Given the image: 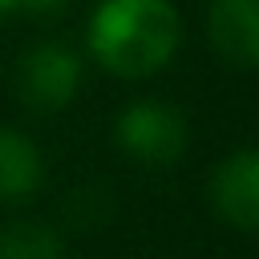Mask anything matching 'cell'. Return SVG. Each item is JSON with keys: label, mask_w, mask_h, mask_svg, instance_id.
I'll return each mask as SVG.
<instances>
[{"label": "cell", "mask_w": 259, "mask_h": 259, "mask_svg": "<svg viewBox=\"0 0 259 259\" xmlns=\"http://www.w3.org/2000/svg\"><path fill=\"white\" fill-rule=\"evenodd\" d=\"M182 24L170 0H101L89 16V53L113 77L142 81L178 49Z\"/></svg>", "instance_id": "obj_1"}, {"label": "cell", "mask_w": 259, "mask_h": 259, "mask_svg": "<svg viewBox=\"0 0 259 259\" xmlns=\"http://www.w3.org/2000/svg\"><path fill=\"white\" fill-rule=\"evenodd\" d=\"M190 125L170 101H130L113 121V142L138 166H174L186 154Z\"/></svg>", "instance_id": "obj_2"}, {"label": "cell", "mask_w": 259, "mask_h": 259, "mask_svg": "<svg viewBox=\"0 0 259 259\" xmlns=\"http://www.w3.org/2000/svg\"><path fill=\"white\" fill-rule=\"evenodd\" d=\"M77 89H81V57L61 40H45L28 49L16 65V93L36 113L65 109L77 97Z\"/></svg>", "instance_id": "obj_3"}, {"label": "cell", "mask_w": 259, "mask_h": 259, "mask_svg": "<svg viewBox=\"0 0 259 259\" xmlns=\"http://www.w3.org/2000/svg\"><path fill=\"white\" fill-rule=\"evenodd\" d=\"M210 206L239 231H259V150H235L210 174Z\"/></svg>", "instance_id": "obj_4"}, {"label": "cell", "mask_w": 259, "mask_h": 259, "mask_svg": "<svg viewBox=\"0 0 259 259\" xmlns=\"http://www.w3.org/2000/svg\"><path fill=\"white\" fill-rule=\"evenodd\" d=\"M206 32L227 65L259 69V0H214Z\"/></svg>", "instance_id": "obj_5"}, {"label": "cell", "mask_w": 259, "mask_h": 259, "mask_svg": "<svg viewBox=\"0 0 259 259\" xmlns=\"http://www.w3.org/2000/svg\"><path fill=\"white\" fill-rule=\"evenodd\" d=\"M45 182V158L36 142L12 125H0V202H24Z\"/></svg>", "instance_id": "obj_6"}, {"label": "cell", "mask_w": 259, "mask_h": 259, "mask_svg": "<svg viewBox=\"0 0 259 259\" xmlns=\"http://www.w3.org/2000/svg\"><path fill=\"white\" fill-rule=\"evenodd\" d=\"M0 259H69V251L53 227L20 219L0 227Z\"/></svg>", "instance_id": "obj_7"}, {"label": "cell", "mask_w": 259, "mask_h": 259, "mask_svg": "<svg viewBox=\"0 0 259 259\" xmlns=\"http://www.w3.org/2000/svg\"><path fill=\"white\" fill-rule=\"evenodd\" d=\"M16 8H28V12H36V16H53V12L65 8V0H20Z\"/></svg>", "instance_id": "obj_8"}, {"label": "cell", "mask_w": 259, "mask_h": 259, "mask_svg": "<svg viewBox=\"0 0 259 259\" xmlns=\"http://www.w3.org/2000/svg\"><path fill=\"white\" fill-rule=\"evenodd\" d=\"M20 0H0V12H8V8H16Z\"/></svg>", "instance_id": "obj_9"}]
</instances>
